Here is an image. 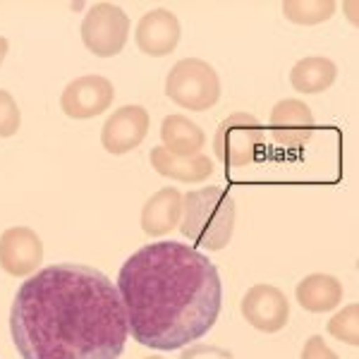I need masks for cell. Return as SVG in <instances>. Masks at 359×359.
I'll return each mask as SVG.
<instances>
[{"label":"cell","instance_id":"obj_1","mask_svg":"<svg viewBox=\"0 0 359 359\" xmlns=\"http://www.w3.org/2000/svg\"><path fill=\"white\" fill-rule=\"evenodd\" d=\"M22 359H118L127 318L115 283L82 264H55L29 276L10 309Z\"/></svg>","mask_w":359,"mask_h":359},{"label":"cell","instance_id":"obj_2","mask_svg":"<svg viewBox=\"0 0 359 359\" xmlns=\"http://www.w3.org/2000/svg\"><path fill=\"white\" fill-rule=\"evenodd\" d=\"M127 328L151 350H180L216 326L223 287L206 254L180 242H154L123 264L118 276Z\"/></svg>","mask_w":359,"mask_h":359},{"label":"cell","instance_id":"obj_3","mask_svg":"<svg viewBox=\"0 0 359 359\" xmlns=\"http://www.w3.org/2000/svg\"><path fill=\"white\" fill-rule=\"evenodd\" d=\"M235 199L223 187H199L182 194L180 233L194 247L221 252L235 233Z\"/></svg>","mask_w":359,"mask_h":359},{"label":"cell","instance_id":"obj_4","mask_svg":"<svg viewBox=\"0 0 359 359\" xmlns=\"http://www.w3.org/2000/svg\"><path fill=\"white\" fill-rule=\"evenodd\" d=\"M165 96L184 111L204 113L221 98V77L211 62L182 57L165 77Z\"/></svg>","mask_w":359,"mask_h":359},{"label":"cell","instance_id":"obj_5","mask_svg":"<svg viewBox=\"0 0 359 359\" xmlns=\"http://www.w3.org/2000/svg\"><path fill=\"white\" fill-rule=\"evenodd\" d=\"M266 132L257 115L233 113L213 135V154L225 168H247L262 156Z\"/></svg>","mask_w":359,"mask_h":359},{"label":"cell","instance_id":"obj_6","mask_svg":"<svg viewBox=\"0 0 359 359\" xmlns=\"http://www.w3.org/2000/svg\"><path fill=\"white\" fill-rule=\"evenodd\" d=\"M130 39V17L120 5L96 3L82 20V41L96 57H113Z\"/></svg>","mask_w":359,"mask_h":359},{"label":"cell","instance_id":"obj_7","mask_svg":"<svg viewBox=\"0 0 359 359\" xmlns=\"http://www.w3.org/2000/svg\"><path fill=\"white\" fill-rule=\"evenodd\" d=\"M115 101L111 79L101 74H82L72 79L60 94V108L72 120H89L106 113Z\"/></svg>","mask_w":359,"mask_h":359},{"label":"cell","instance_id":"obj_8","mask_svg":"<svg viewBox=\"0 0 359 359\" xmlns=\"http://www.w3.org/2000/svg\"><path fill=\"white\" fill-rule=\"evenodd\" d=\"M240 309L249 326L262 333H278L290 321V302L285 292L269 283L249 287L240 302Z\"/></svg>","mask_w":359,"mask_h":359},{"label":"cell","instance_id":"obj_9","mask_svg":"<svg viewBox=\"0 0 359 359\" xmlns=\"http://www.w3.org/2000/svg\"><path fill=\"white\" fill-rule=\"evenodd\" d=\"M43 262V242L27 225H13L0 235V269L8 276H34Z\"/></svg>","mask_w":359,"mask_h":359},{"label":"cell","instance_id":"obj_10","mask_svg":"<svg viewBox=\"0 0 359 359\" xmlns=\"http://www.w3.org/2000/svg\"><path fill=\"white\" fill-rule=\"evenodd\" d=\"M314 111L299 98H283L273 106L269 118L271 137L276 139L280 147L299 149L314 135Z\"/></svg>","mask_w":359,"mask_h":359},{"label":"cell","instance_id":"obj_11","mask_svg":"<svg viewBox=\"0 0 359 359\" xmlns=\"http://www.w3.org/2000/svg\"><path fill=\"white\" fill-rule=\"evenodd\" d=\"M149 113L142 106L118 108L101 127V144L108 154L125 156L135 151L149 135Z\"/></svg>","mask_w":359,"mask_h":359},{"label":"cell","instance_id":"obj_12","mask_svg":"<svg viewBox=\"0 0 359 359\" xmlns=\"http://www.w3.org/2000/svg\"><path fill=\"white\" fill-rule=\"evenodd\" d=\"M180 20L165 8L149 10L142 15L135 29V41L137 48L149 57H165L177 48L180 43Z\"/></svg>","mask_w":359,"mask_h":359},{"label":"cell","instance_id":"obj_13","mask_svg":"<svg viewBox=\"0 0 359 359\" xmlns=\"http://www.w3.org/2000/svg\"><path fill=\"white\" fill-rule=\"evenodd\" d=\"M182 218V194L175 187L158 189L142 208V230L149 237H161L175 230Z\"/></svg>","mask_w":359,"mask_h":359},{"label":"cell","instance_id":"obj_14","mask_svg":"<svg viewBox=\"0 0 359 359\" xmlns=\"http://www.w3.org/2000/svg\"><path fill=\"white\" fill-rule=\"evenodd\" d=\"M343 283L328 273H311L302 278L294 287V299L311 314H326L338 309L343 302Z\"/></svg>","mask_w":359,"mask_h":359},{"label":"cell","instance_id":"obj_15","mask_svg":"<svg viewBox=\"0 0 359 359\" xmlns=\"http://www.w3.org/2000/svg\"><path fill=\"white\" fill-rule=\"evenodd\" d=\"M151 168L158 175L163 177H170V180H177V182H184V184H196V182H204L213 175L216 165L208 156L199 154V156H189V158H180V156H172L170 151H165L163 147L154 149L151 156Z\"/></svg>","mask_w":359,"mask_h":359},{"label":"cell","instance_id":"obj_16","mask_svg":"<svg viewBox=\"0 0 359 359\" xmlns=\"http://www.w3.org/2000/svg\"><path fill=\"white\" fill-rule=\"evenodd\" d=\"M161 142L163 149L180 158H189V156H199L201 149L206 147V132L199 125L192 123L187 115L172 113L165 115L161 123Z\"/></svg>","mask_w":359,"mask_h":359},{"label":"cell","instance_id":"obj_17","mask_svg":"<svg viewBox=\"0 0 359 359\" xmlns=\"http://www.w3.org/2000/svg\"><path fill=\"white\" fill-rule=\"evenodd\" d=\"M335 77H338V65L323 55H306L290 69V84L299 94H321L331 89Z\"/></svg>","mask_w":359,"mask_h":359},{"label":"cell","instance_id":"obj_18","mask_svg":"<svg viewBox=\"0 0 359 359\" xmlns=\"http://www.w3.org/2000/svg\"><path fill=\"white\" fill-rule=\"evenodd\" d=\"M283 15L294 25H321L335 15V3L333 0H287L283 3Z\"/></svg>","mask_w":359,"mask_h":359},{"label":"cell","instance_id":"obj_19","mask_svg":"<svg viewBox=\"0 0 359 359\" xmlns=\"http://www.w3.org/2000/svg\"><path fill=\"white\" fill-rule=\"evenodd\" d=\"M328 333L345 345H359V304H347L328 321Z\"/></svg>","mask_w":359,"mask_h":359},{"label":"cell","instance_id":"obj_20","mask_svg":"<svg viewBox=\"0 0 359 359\" xmlns=\"http://www.w3.org/2000/svg\"><path fill=\"white\" fill-rule=\"evenodd\" d=\"M20 125H22V113L15 96L10 91L0 89V137L3 139L15 137Z\"/></svg>","mask_w":359,"mask_h":359},{"label":"cell","instance_id":"obj_21","mask_svg":"<svg viewBox=\"0 0 359 359\" xmlns=\"http://www.w3.org/2000/svg\"><path fill=\"white\" fill-rule=\"evenodd\" d=\"M302 359H338V355L326 345L321 335H311L302 347Z\"/></svg>","mask_w":359,"mask_h":359},{"label":"cell","instance_id":"obj_22","mask_svg":"<svg viewBox=\"0 0 359 359\" xmlns=\"http://www.w3.org/2000/svg\"><path fill=\"white\" fill-rule=\"evenodd\" d=\"M8 50H10V43H8V39H5V36H0V65H3L5 55H8Z\"/></svg>","mask_w":359,"mask_h":359},{"label":"cell","instance_id":"obj_23","mask_svg":"<svg viewBox=\"0 0 359 359\" xmlns=\"http://www.w3.org/2000/svg\"><path fill=\"white\" fill-rule=\"evenodd\" d=\"M144 359H163V357H156V355H151V357H144Z\"/></svg>","mask_w":359,"mask_h":359}]
</instances>
